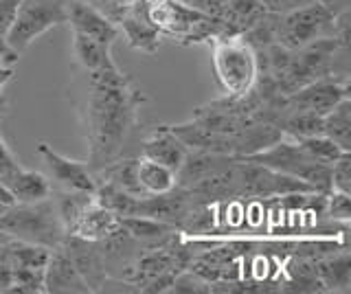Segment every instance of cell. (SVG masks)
<instances>
[{"mask_svg":"<svg viewBox=\"0 0 351 294\" xmlns=\"http://www.w3.org/2000/svg\"><path fill=\"white\" fill-rule=\"evenodd\" d=\"M186 154H189V147L171 132L169 125L154 127L141 143V158L156 160L160 165L169 167L173 171L180 169Z\"/></svg>","mask_w":351,"mask_h":294,"instance_id":"obj_15","label":"cell"},{"mask_svg":"<svg viewBox=\"0 0 351 294\" xmlns=\"http://www.w3.org/2000/svg\"><path fill=\"white\" fill-rule=\"evenodd\" d=\"M14 75H16V69H14V64H3L0 62V95H3V88L5 86L14 79Z\"/></svg>","mask_w":351,"mask_h":294,"instance_id":"obj_29","label":"cell"},{"mask_svg":"<svg viewBox=\"0 0 351 294\" xmlns=\"http://www.w3.org/2000/svg\"><path fill=\"white\" fill-rule=\"evenodd\" d=\"M42 292L49 294H90V286L62 248H53L42 272Z\"/></svg>","mask_w":351,"mask_h":294,"instance_id":"obj_13","label":"cell"},{"mask_svg":"<svg viewBox=\"0 0 351 294\" xmlns=\"http://www.w3.org/2000/svg\"><path fill=\"white\" fill-rule=\"evenodd\" d=\"M299 145H301L314 160L323 162V165H327V167H332L334 162L347 151V149H343L338 143H334V140L329 138V136H325V134H316V136L299 138Z\"/></svg>","mask_w":351,"mask_h":294,"instance_id":"obj_22","label":"cell"},{"mask_svg":"<svg viewBox=\"0 0 351 294\" xmlns=\"http://www.w3.org/2000/svg\"><path fill=\"white\" fill-rule=\"evenodd\" d=\"M211 62L219 90L224 97L239 99L257 86L259 62L257 51L244 38L211 40Z\"/></svg>","mask_w":351,"mask_h":294,"instance_id":"obj_3","label":"cell"},{"mask_svg":"<svg viewBox=\"0 0 351 294\" xmlns=\"http://www.w3.org/2000/svg\"><path fill=\"white\" fill-rule=\"evenodd\" d=\"M73 56L82 71H104L117 66L108 45L80 34H73Z\"/></svg>","mask_w":351,"mask_h":294,"instance_id":"obj_18","label":"cell"},{"mask_svg":"<svg viewBox=\"0 0 351 294\" xmlns=\"http://www.w3.org/2000/svg\"><path fill=\"white\" fill-rule=\"evenodd\" d=\"M259 3L270 14H288V12H294V9H299V7L312 5V3H316V0H259Z\"/></svg>","mask_w":351,"mask_h":294,"instance_id":"obj_27","label":"cell"},{"mask_svg":"<svg viewBox=\"0 0 351 294\" xmlns=\"http://www.w3.org/2000/svg\"><path fill=\"white\" fill-rule=\"evenodd\" d=\"M38 154L47 162L53 180L60 184L62 189L69 191H84L95 193L97 191V178L95 171L88 167V162L73 160L69 156L55 151L49 143H38Z\"/></svg>","mask_w":351,"mask_h":294,"instance_id":"obj_9","label":"cell"},{"mask_svg":"<svg viewBox=\"0 0 351 294\" xmlns=\"http://www.w3.org/2000/svg\"><path fill=\"white\" fill-rule=\"evenodd\" d=\"M75 106L84 125L88 167H106L121 156L125 140L138 123V110L147 101L141 86L119 66L82 71L73 84Z\"/></svg>","mask_w":351,"mask_h":294,"instance_id":"obj_1","label":"cell"},{"mask_svg":"<svg viewBox=\"0 0 351 294\" xmlns=\"http://www.w3.org/2000/svg\"><path fill=\"white\" fill-rule=\"evenodd\" d=\"M325 215H329L336 224H349L351 217V200L349 193L329 191L325 200Z\"/></svg>","mask_w":351,"mask_h":294,"instance_id":"obj_24","label":"cell"},{"mask_svg":"<svg viewBox=\"0 0 351 294\" xmlns=\"http://www.w3.org/2000/svg\"><path fill=\"white\" fill-rule=\"evenodd\" d=\"M0 204H3V206H11V204H16L14 195L9 193V189L5 187L3 182H0Z\"/></svg>","mask_w":351,"mask_h":294,"instance_id":"obj_31","label":"cell"},{"mask_svg":"<svg viewBox=\"0 0 351 294\" xmlns=\"http://www.w3.org/2000/svg\"><path fill=\"white\" fill-rule=\"evenodd\" d=\"M329 178H332V191L351 195V151H345V154L329 167Z\"/></svg>","mask_w":351,"mask_h":294,"instance_id":"obj_23","label":"cell"},{"mask_svg":"<svg viewBox=\"0 0 351 294\" xmlns=\"http://www.w3.org/2000/svg\"><path fill=\"white\" fill-rule=\"evenodd\" d=\"M7 189L11 195H14V200L20 204L42 202V200H49L53 195V187H51L49 178L40 171L25 169V167H20L14 176L9 178Z\"/></svg>","mask_w":351,"mask_h":294,"instance_id":"obj_16","label":"cell"},{"mask_svg":"<svg viewBox=\"0 0 351 294\" xmlns=\"http://www.w3.org/2000/svg\"><path fill=\"white\" fill-rule=\"evenodd\" d=\"M58 248H62L66 257L73 261L75 268L80 270V275L84 277L88 286H90L93 292L106 290V283L110 281V275L106 270V261H104V255H101V250H99L97 242H86L82 237L64 235L62 244Z\"/></svg>","mask_w":351,"mask_h":294,"instance_id":"obj_10","label":"cell"},{"mask_svg":"<svg viewBox=\"0 0 351 294\" xmlns=\"http://www.w3.org/2000/svg\"><path fill=\"white\" fill-rule=\"evenodd\" d=\"M136 176L143 193L156 195V193H167L176 187V171L149 158H138Z\"/></svg>","mask_w":351,"mask_h":294,"instance_id":"obj_21","label":"cell"},{"mask_svg":"<svg viewBox=\"0 0 351 294\" xmlns=\"http://www.w3.org/2000/svg\"><path fill=\"white\" fill-rule=\"evenodd\" d=\"M20 0H0V38H7L18 14Z\"/></svg>","mask_w":351,"mask_h":294,"instance_id":"obj_26","label":"cell"},{"mask_svg":"<svg viewBox=\"0 0 351 294\" xmlns=\"http://www.w3.org/2000/svg\"><path fill=\"white\" fill-rule=\"evenodd\" d=\"M22 165L18 162V158L14 156V151H11L5 143V138L0 136V182L7 187L9 178L14 176V173L20 169Z\"/></svg>","mask_w":351,"mask_h":294,"instance_id":"obj_25","label":"cell"},{"mask_svg":"<svg viewBox=\"0 0 351 294\" xmlns=\"http://www.w3.org/2000/svg\"><path fill=\"white\" fill-rule=\"evenodd\" d=\"M239 160L257 162L261 167H268L272 171L285 173V176H294L303 182H307L318 193L332 191V178H329V167L323 162L314 160L307 151L299 145V140L281 136L274 140L272 145L263 147L259 151H252L246 156H233Z\"/></svg>","mask_w":351,"mask_h":294,"instance_id":"obj_5","label":"cell"},{"mask_svg":"<svg viewBox=\"0 0 351 294\" xmlns=\"http://www.w3.org/2000/svg\"><path fill=\"white\" fill-rule=\"evenodd\" d=\"M323 134L343 149L351 151V99H340L332 110L323 114Z\"/></svg>","mask_w":351,"mask_h":294,"instance_id":"obj_20","label":"cell"},{"mask_svg":"<svg viewBox=\"0 0 351 294\" xmlns=\"http://www.w3.org/2000/svg\"><path fill=\"white\" fill-rule=\"evenodd\" d=\"M321 38H336V16L321 3L288 14H272V42L288 51L303 49Z\"/></svg>","mask_w":351,"mask_h":294,"instance_id":"obj_6","label":"cell"},{"mask_svg":"<svg viewBox=\"0 0 351 294\" xmlns=\"http://www.w3.org/2000/svg\"><path fill=\"white\" fill-rule=\"evenodd\" d=\"M69 0H20L14 25L7 34V45L16 53L29 49L42 34L66 23Z\"/></svg>","mask_w":351,"mask_h":294,"instance_id":"obj_7","label":"cell"},{"mask_svg":"<svg viewBox=\"0 0 351 294\" xmlns=\"http://www.w3.org/2000/svg\"><path fill=\"white\" fill-rule=\"evenodd\" d=\"M5 209H7V206H3V204H0V213H3Z\"/></svg>","mask_w":351,"mask_h":294,"instance_id":"obj_33","label":"cell"},{"mask_svg":"<svg viewBox=\"0 0 351 294\" xmlns=\"http://www.w3.org/2000/svg\"><path fill=\"white\" fill-rule=\"evenodd\" d=\"M349 75H329V77H321L312 84L303 86V88L294 90L290 95L279 97L277 110L279 112H292V110H303V112H316V114H327L332 108L349 97ZM277 112V114H279Z\"/></svg>","mask_w":351,"mask_h":294,"instance_id":"obj_8","label":"cell"},{"mask_svg":"<svg viewBox=\"0 0 351 294\" xmlns=\"http://www.w3.org/2000/svg\"><path fill=\"white\" fill-rule=\"evenodd\" d=\"M136 167H138V158H125V160H112L108 162L106 167L95 171L97 182H108L114 184V187L123 189L132 195H145L138 184V176H136Z\"/></svg>","mask_w":351,"mask_h":294,"instance_id":"obj_19","label":"cell"},{"mask_svg":"<svg viewBox=\"0 0 351 294\" xmlns=\"http://www.w3.org/2000/svg\"><path fill=\"white\" fill-rule=\"evenodd\" d=\"M143 5L160 36L178 45H200L219 36V23L213 16L184 5L182 0H143Z\"/></svg>","mask_w":351,"mask_h":294,"instance_id":"obj_2","label":"cell"},{"mask_svg":"<svg viewBox=\"0 0 351 294\" xmlns=\"http://www.w3.org/2000/svg\"><path fill=\"white\" fill-rule=\"evenodd\" d=\"M119 228H121V215L110 211L108 206L99 204L93 198L82 209V213L69 224L66 235H75V237L86 239V242L101 244L104 239H108L112 233H117Z\"/></svg>","mask_w":351,"mask_h":294,"instance_id":"obj_12","label":"cell"},{"mask_svg":"<svg viewBox=\"0 0 351 294\" xmlns=\"http://www.w3.org/2000/svg\"><path fill=\"white\" fill-rule=\"evenodd\" d=\"M66 23L71 25L73 34L93 38L101 45L112 47L114 40L121 36L119 27L110 18H106L97 7L86 0H69L66 5Z\"/></svg>","mask_w":351,"mask_h":294,"instance_id":"obj_11","label":"cell"},{"mask_svg":"<svg viewBox=\"0 0 351 294\" xmlns=\"http://www.w3.org/2000/svg\"><path fill=\"white\" fill-rule=\"evenodd\" d=\"M316 277L321 281L323 292H347L351 286V261L347 250L327 259H316Z\"/></svg>","mask_w":351,"mask_h":294,"instance_id":"obj_17","label":"cell"},{"mask_svg":"<svg viewBox=\"0 0 351 294\" xmlns=\"http://www.w3.org/2000/svg\"><path fill=\"white\" fill-rule=\"evenodd\" d=\"M117 27H119V34H123L125 42L134 51L145 53V56L158 53L162 36H160V31L152 25V20L147 18L143 0H136V3L128 9L125 16L119 20Z\"/></svg>","mask_w":351,"mask_h":294,"instance_id":"obj_14","label":"cell"},{"mask_svg":"<svg viewBox=\"0 0 351 294\" xmlns=\"http://www.w3.org/2000/svg\"><path fill=\"white\" fill-rule=\"evenodd\" d=\"M5 110H7V101H5V97L0 95V117L5 114Z\"/></svg>","mask_w":351,"mask_h":294,"instance_id":"obj_32","label":"cell"},{"mask_svg":"<svg viewBox=\"0 0 351 294\" xmlns=\"http://www.w3.org/2000/svg\"><path fill=\"white\" fill-rule=\"evenodd\" d=\"M316 3H321L323 7H327L334 16L340 14V12H347V9H349V0H316Z\"/></svg>","mask_w":351,"mask_h":294,"instance_id":"obj_30","label":"cell"},{"mask_svg":"<svg viewBox=\"0 0 351 294\" xmlns=\"http://www.w3.org/2000/svg\"><path fill=\"white\" fill-rule=\"evenodd\" d=\"M18 58H20V53H16L14 49H11L7 45L5 38H0V62H3V64H14V66H16Z\"/></svg>","mask_w":351,"mask_h":294,"instance_id":"obj_28","label":"cell"},{"mask_svg":"<svg viewBox=\"0 0 351 294\" xmlns=\"http://www.w3.org/2000/svg\"><path fill=\"white\" fill-rule=\"evenodd\" d=\"M0 231L11 239L27 244H38L47 248H58L66 235L64 224L55 209V202H29V204H11L0 213Z\"/></svg>","mask_w":351,"mask_h":294,"instance_id":"obj_4","label":"cell"}]
</instances>
